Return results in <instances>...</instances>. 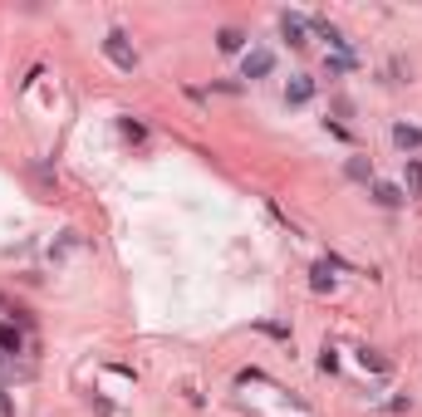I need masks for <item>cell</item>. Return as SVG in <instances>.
<instances>
[{
	"instance_id": "obj_1",
	"label": "cell",
	"mask_w": 422,
	"mask_h": 417,
	"mask_svg": "<svg viewBox=\"0 0 422 417\" xmlns=\"http://www.w3.org/2000/svg\"><path fill=\"white\" fill-rule=\"evenodd\" d=\"M104 54L118 64V69H128V74L138 69V49L128 44V35H123V30H108V35H104Z\"/></svg>"
},
{
	"instance_id": "obj_2",
	"label": "cell",
	"mask_w": 422,
	"mask_h": 417,
	"mask_svg": "<svg viewBox=\"0 0 422 417\" xmlns=\"http://www.w3.org/2000/svg\"><path fill=\"white\" fill-rule=\"evenodd\" d=\"M270 69H275V54H270V49H251V54H246V64H241V74H246V79H265Z\"/></svg>"
},
{
	"instance_id": "obj_3",
	"label": "cell",
	"mask_w": 422,
	"mask_h": 417,
	"mask_svg": "<svg viewBox=\"0 0 422 417\" xmlns=\"http://www.w3.org/2000/svg\"><path fill=\"white\" fill-rule=\"evenodd\" d=\"M310 99H315V79H305V74H300V79H290V89H285V104L300 108V104H310Z\"/></svg>"
},
{
	"instance_id": "obj_4",
	"label": "cell",
	"mask_w": 422,
	"mask_h": 417,
	"mask_svg": "<svg viewBox=\"0 0 422 417\" xmlns=\"http://www.w3.org/2000/svg\"><path fill=\"white\" fill-rule=\"evenodd\" d=\"M280 35H285V40H290V44H295V49H300V44H305V20H300V15H290V10H285V15H280Z\"/></svg>"
},
{
	"instance_id": "obj_5",
	"label": "cell",
	"mask_w": 422,
	"mask_h": 417,
	"mask_svg": "<svg viewBox=\"0 0 422 417\" xmlns=\"http://www.w3.org/2000/svg\"><path fill=\"white\" fill-rule=\"evenodd\" d=\"M373 202H378V207H403L408 197H403V187H393V182H373Z\"/></svg>"
},
{
	"instance_id": "obj_6",
	"label": "cell",
	"mask_w": 422,
	"mask_h": 417,
	"mask_svg": "<svg viewBox=\"0 0 422 417\" xmlns=\"http://www.w3.org/2000/svg\"><path fill=\"white\" fill-rule=\"evenodd\" d=\"M393 143H398L403 152H413V147H422V128H413V123H398V128H393Z\"/></svg>"
},
{
	"instance_id": "obj_7",
	"label": "cell",
	"mask_w": 422,
	"mask_h": 417,
	"mask_svg": "<svg viewBox=\"0 0 422 417\" xmlns=\"http://www.w3.org/2000/svg\"><path fill=\"white\" fill-rule=\"evenodd\" d=\"M216 44H221V49H226V54H236V49H246V35H241V30H236V25H226V30H221V35H216Z\"/></svg>"
},
{
	"instance_id": "obj_8",
	"label": "cell",
	"mask_w": 422,
	"mask_h": 417,
	"mask_svg": "<svg viewBox=\"0 0 422 417\" xmlns=\"http://www.w3.org/2000/svg\"><path fill=\"white\" fill-rule=\"evenodd\" d=\"M344 172H349L354 182H373V162H368V157H349V162H344Z\"/></svg>"
},
{
	"instance_id": "obj_9",
	"label": "cell",
	"mask_w": 422,
	"mask_h": 417,
	"mask_svg": "<svg viewBox=\"0 0 422 417\" xmlns=\"http://www.w3.org/2000/svg\"><path fill=\"white\" fill-rule=\"evenodd\" d=\"M310 285H315L319 295H324V290H334V275H329V260H319L315 270H310Z\"/></svg>"
},
{
	"instance_id": "obj_10",
	"label": "cell",
	"mask_w": 422,
	"mask_h": 417,
	"mask_svg": "<svg viewBox=\"0 0 422 417\" xmlns=\"http://www.w3.org/2000/svg\"><path fill=\"white\" fill-rule=\"evenodd\" d=\"M408 192L422 197V162H418V157H408Z\"/></svg>"
},
{
	"instance_id": "obj_11",
	"label": "cell",
	"mask_w": 422,
	"mask_h": 417,
	"mask_svg": "<svg viewBox=\"0 0 422 417\" xmlns=\"http://www.w3.org/2000/svg\"><path fill=\"white\" fill-rule=\"evenodd\" d=\"M358 363H363V368H373V373H383V368H388V363H383L373 349H358Z\"/></svg>"
},
{
	"instance_id": "obj_12",
	"label": "cell",
	"mask_w": 422,
	"mask_h": 417,
	"mask_svg": "<svg viewBox=\"0 0 422 417\" xmlns=\"http://www.w3.org/2000/svg\"><path fill=\"white\" fill-rule=\"evenodd\" d=\"M0 349H10V353H20V334H15L10 324H0Z\"/></svg>"
},
{
	"instance_id": "obj_13",
	"label": "cell",
	"mask_w": 422,
	"mask_h": 417,
	"mask_svg": "<svg viewBox=\"0 0 422 417\" xmlns=\"http://www.w3.org/2000/svg\"><path fill=\"white\" fill-rule=\"evenodd\" d=\"M319 368H324V373H334V368H339V353H334V349H324V353H319Z\"/></svg>"
}]
</instances>
